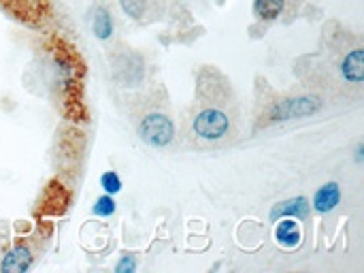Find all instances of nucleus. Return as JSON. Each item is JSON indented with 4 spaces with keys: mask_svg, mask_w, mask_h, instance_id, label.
<instances>
[{
    "mask_svg": "<svg viewBox=\"0 0 364 273\" xmlns=\"http://www.w3.org/2000/svg\"><path fill=\"white\" fill-rule=\"evenodd\" d=\"M100 186L107 195H117L122 190V180L115 171H107L100 175Z\"/></svg>",
    "mask_w": 364,
    "mask_h": 273,
    "instance_id": "4468645a",
    "label": "nucleus"
},
{
    "mask_svg": "<svg viewBox=\"0 0 364 273\" xmlns=\"http://www.w3.org/2000/svg\"><path fill=\"white\" fill-rule=\"evenodd\" d=\"M209 92L198 88V101L183 120V141L192 148H224L239 137V109L230 83L215 71H205Z\"/></svg>",
    "mask_w": 364,
    "mask_h": 273,
    "instance_id": "f257e3e1",
    "label": "nucleus"
},
{
    "mask_svg": "<svg viewBox=\"0 0 364 273\" xmlns=\"http://www.w3.org/2000/svg\"><path fill=\"white\" fill-rule=\"evenodd\" d=\"M122 4V11L132 17V19H143L147 17L149 13V6H151V0H119Z\"/></svg>",
    "mask_w": 364,
    "mask_h": 273,
    "instance_id": "f8f14e48",
    "label": "nucleus"
},
{
    "mask_svg": "<svg viewBox=\"0 0 364 273\" xmlns=\"http://www.w3.org/2000/svg\"><path fill=\"white\" fill-rule=\"evenodd\" d=\"M337 73L341 77V83L352 88L354 92H360L364 86V47L360 43L352 45L339 60Z\"/></svg>",
    "mask_w": 364,
    "mask_h": 273,
    "instance_id": "20e7f679",
    "label": "nucleus"
},
{
    "mask_svg": "<svg viewBox=\"0 0 364 273\" xmlns=\"http://www.w3.org/2000/svg\"><path fill=\"white\" fill-rule=\"evenodd\" d=\"M339 201H341V188H339L337 182H331V184H324L316 192V197H314V210L318 214H328V212H333L339 205Z\"/></svg>",
    "mask_w": 364,
    "mask_h": 273,
    "instance_id": "6e6552de",
    "label": "nucleus"
},
{
    "mask_svg": "<svg viewBox=\"0 0 364 273\" xmlns=\"http://www.w3.org/2000/svg\"><path fill=\"white\" fill-rule=\"evenodd\" d=\"M115 210H117V205L113 201V195H102L100 199H96V203L92 207L94 216H98V218H109L115 214Z\"/></svg>",
    "mask_w": 364,
    "mask_h": 273,
    "instance_id": "ddd939ff",
    "label": "nucleus"
},
{
    "mask_svg": "<svg viewBox=\"0 0 364 273\" xmlns=\"http://www.w3.org/2000/svg\"><path fill=\"white\" fill-rule=\"evenodd\" d=\"M136 269V263L132 261V257H124L117 265H115V272L124 273V272H134Z\"/></svg>",
    "mask_w": 364,
    "mask_h": 273,
    "instance_id": "2eb2a0df",
    "label": "nucleus"
},
{
    "mask_svg": "<svg viewBox=\"0 0 364 273\" xmlns=\"http://www.w3.org/2000/svg\"><path fill=\"white\" fill-rule=\"evenodd\" d=\"M275 239L282 248H288V250L299 248L301 239H303V231H301V225L296 222V218L279 220L275 227Z\"/></svg>",
    "mask_w": 364,
    "mask_h": 273,
    "instance_id": "0eeeda50",
    "label": "nucleus"
},
{
    "mask_svg": "<svg viewBox=\"0 0 364 273\" xmlns=\"http://www.w3.org/2000/svg\"><path fill=\"white\" fill-rule=\"evenodd\" d=\"M92 28L96 32L98 38H109L111 32H113V21H111V13L102 6H96L94 11V19H92Z\"/></svg>",
    "mask_w": 364,
    "mask_h": 273,
    "instance_id": "9b49d317",
    "label": "nucleus"
},
{
    "mask_svg": "<svg viewBox=\"0 0 364 273\" xmlns=\"http://www.w3.org/2000/svg\"><path fill=\"white\" fill-rule=\"evenodd\" d=\"M36 261V250L32 248L30 239L13 244L2 257H0V272L2 273H23L32 269Z\"/></svg>",
    "mask_w": 364,
    "mask_h": 273,
    "instance_id": "39448f33",
    "label": "nucleus"
},
{
    "mask_svg": "<svg viewBox=\"0 0 364 273\" xmlns=\"http://www.w3.org/2000/svg\"><path fill=\"white\" fill-rule=\"evenodd\" d=\"M309 201L305 197H296V199H290V201H284L279 203L273 212H271V218L277 220V218H296V220H305L309 216Z\"/></svg>",
    "mask_w": 364,
    "mask_h": 273,
    "instance_id": "1a4fd4ad",
    "label": "nucleus"
},
{
    "mask_svg": "<svg viewBox=\"0 0 364 273\" xmlns=\"http://www.w3.org/2000/svg\"><path fill=\"white\" fill-rule=\"evenodd\" d=\"M320 107L318 98L311 96H301V98H290V101H282L273 105L271 111V120L279 122V120H294V118H303L314 113Z\"/></svg>",
    "mask_w": 364,
    "mask_h": 273,
    "instance_id": "423d86ee",
    "label": "nucleus"
},
{
    "mask_svg": "<svg viewBox=\"0 0 364 273\" xmlns=\"http://www.w3.org/2000/svg\"><path fill=\"white\" fill-rule=\"evenodd\" d=\"M128 113L136 137L149 148H168L175 141L177 126L162 90H154L132 98Z\"/></svg>",
    "mask_w": 364,
    "mask_h": 273,
    "instance_id": "f03ea898",
    "label": "nucleus"
},
{
    "mask_svg": "<svg viewBox=\"0 0 364 273\" xmlns=\"http://www.w3.org/2000/svg\"><path fill=\"white\" fill-rule=\"evenodd\" d=\"M0 9L30 28L43 26L51 15L49 0H0Z\"/></svg>",
    "mask_w": 364,
    "mask_h": 273,
    "instance_id": "7ed1b4c3",
    "label": "nucleus"
},
{
    "mask_svg": "<svg viewBox=\"0 0 364 273\" xmlns=\"http://www.w3.org/2000/svg\"><path fill=\"white\" fill-rule=\"evenodd\" d=\"M286 9V0H254V15L264 21L277 19Z\"/></svg>",
    "mask_w": 364,
    "mask_h": 273,
    "instance_id": "9d476101",
    "label": "nucleus"
}]
</instances>
